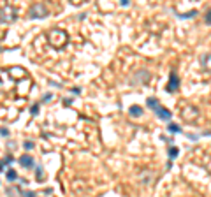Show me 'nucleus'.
<instances>
[{
  "label": "nucleus",
  "instance_id": "obj_1",
  "mask_svg": "<svg viewBox=\"0 0 211 197\" xmlns=\"http://www.w3.org/2000/svg\"><path fill=\"white\" fill-rule=\"evenodd\" d=\"M16 20V11H14V7H11V5H4L2 9H0V21L2 23H11V21Z\"/></svg>",
  "mask_w": 211,
  "mask_h": 197
},
{
  "label": "nucleus",
  "instance_id": "obj_2",
  "mask_svg": "<svg viewBox=\"0 0 211 197\" xmlns=\"http://www.w3.org/2000/svg\"><path fill=\"white\" fill-rule=\"evenodd\" d=\"M49 40H51V44H53V46L60 48V46H63V44L67 42V34L57 28V30H53V32L49 34Z\"/></svg>",
  "mask_w": 211,
  "mask_h": 197
},
{
  "label": "nucleus",
  "instance_id": "obj_3",
  "mask_svg": "<svg viewBox=\"0 0 211 197\" xmlns=\"http://www.w3.org/2000/svg\"><path fill=\"white\" fill-rule=\"evenodd\" d=\"M48 16V7L44 4H35L30 9V18H46Z\"/></svg>",
  "mask_w": 211,
  "mask_h": 197
},
{
  "label": "nucleus",
  "instance_id": "obj_4",
  "mask_svg": "<svg viewBox=\"0 0 211 197\" xmlns=\"http://www.w3.org/2000/svg\"><path fill=\"white\" fill-rule=\"evenodd\" d=\"M178 88H179V78L176 76V72H171V74H169V83H167V92L173 93Z\"/></svg>",
  "mask_w": 211,
  "mask_h": 197
},
{
  "label": "nucleus",
  "instance_id": "obj_5",
  "mask_svg": "<svg viewBox=\"0 0 211 197\" xmlns=\"http://www.w3.org/2000/svg\"><path fill=\"white\" fill-rule=\"evenodd\" d=\"M155 113H157V116H158L160 120H165V121H169V120L173 118L171 111H169V109H165V107H158Z\"/></svg>",
  "mask_w": 211,
  "mask_h": 197
},
{
  "label": "nucleus",
  "instance_id": "obj_6",
  "mask_svg": "<svg viewBox=\"0 0 211 197\" xmlns=\"http://www.w3.org/2000/svg\"><path fill=\"white\" fill-rule=\"evenodd\" d=\"M19 164H21V167H32L34 165V158L30 155H23V157H19Z\"/></svg>",
  "mask_w": 211,
  "mask_h": 197
},
{
  "label": "nucleus",
  "instance_id": "obj_7",
  "mask_svg": "<svg viewBox=\"0 0 211 197\" xmlns=\"http://www.w3.org/2000/svg\"><path fill=\"white\" fill-rule=\"evenodd\" d=\"M129 113H130L132 116H135V118H137V116H141V115H143V107H141V106H137V104H134V106H130V107H129Z\"/></svg>",
  "mask_w": 211,
  "mask_h": 197
},
{
  "label": "nucleus",
  "instance_id": "obj_8",
  "mask_svg": "<svg viewBox=\"0 0 211 197\" xmlns=\"http://www.w3.org/2000/svg\"><path fill=\"white\" fill-rule=\"evenodd\" d=\"M146 104H148V107H150V109H153V111H157V109L160 107V104H158V100H157V98H155V97H150V98H148V100H146Z\"/></svg>",
  "mask_w": 211,
  "mask_h": 197
},
{
  "label": "nucleus",
  "instance_id": "obj_9",
  "mask_svg": "<svg viewBox=\"0 0 211 197\" xmlns=\"http://www.w3.org/2000/svg\"><path fill=\"white\" fill-rule=\"evenodd\" d=\"M167 153H169V158H171V160H174V158H176L178 155H179V150H178L176 146H169Z\"/></svg>",
  "mask_w": 211,
  "mask_h": 197
},
{
  "label": "nucleus",
  "instance_id": "obj_10",
  "mask_svg": "<svg viewBox=\"0 0 211 197\" xmlns=\"http://www.w3.org/2000/svg\"><path fill=\"white\" fill-rule=\"evenodd\" d=\"M167 130H169L171 134H179V132H181V127H179L178 123H169V127H167Z\"/></svg>",
  "mask_w": 211,
  "mask_h": 197
},
{
  "label": "nucleus",
  "instance_id": "obj_11",
  "mask_svg": "<svg viewBox=\"0 0 211 197\" xmlns=\"http://www.w3.org/2000/svg\"><path fill=\"white\" fill-rule=\"evenodd\" d=\"M5 176H7V181H14V179L18 178V173H16L14 169H7V174H5Z\"/></svg>",
  "mask_w": 211,
  "mask_h": 197
},
{
  "label": "nucleus",
  "instance_id": "obj_12",
  "mask_svg": "<svg viewBox=\"0 0 211 197\" xmlns=\"http://www.w3.org/2000/svg\"><path fill=\"white\" fill-rule=\"evenodd\" d=\"M204 21H206L208 25H211V9L206 11V14H204Z\"/></svg>",
  "mask_w": 211,
  "mask_h": 197
},
{
  "label": "nucleus",
  "instance_id": "obj_13",
  "mask_svg": "<svg viewBox=\"0 0 211 197\" xmlns=\"http://www.w3.org/2000/svg\"><path fill=\"white\" fill-rule=\"evenodd\" d=\"M21 197H35V192H30V190H23Z\"/></svg>",
  "mask_w": 211,
  "mask_h": 197
},
{
  "label": "nucleus",
  "instance_id": "obj_14",
  "mask_svg": "<svg viewBox=\"0 0 211 197\" xmlns=\"http://www.w3.org/2000/svg\"><path fill=\"white\" fill-rule=\"evenodd\" d=\"M195 14H197V11H195V9H193V11H190V12H187V14H181V16H179V18H193V16H195Z\"/></svg>",
  "mask_w": 211,
  "mask_h": 197
},
{
  "label": "nucleus",
  "instance_id": "obj_15",
  "mask_svg": "<svg viewBox=\"0 0 211 197\" xmlns=\"http://www.w3.org/2000/svg\"><path fill=\"white\" fill-rule=\"evenodd\" d=\"M30 113H32V115H37L39 113V104H34V106L30 107Z\"/></svg>",
  "mask_w": 211,
  "mask_h": 197
},
{
  "label": "nucleus",
  "instance_id": "obj_16",
  "mask_svg": "<svg viewBox=\"0 0 211 197\" xmlns=\"http://www.w3.org/2000/svg\"><path fill=\"white\" fill-rule=\"evenodd\" d=\"M23 146H25L26 150H32V148H34V143H32V141H25V144H23Z\"/></svg>",
  "mask_w": 211,
  "mask_h": 197
},
{
  "label": "nucleus",
  "instance_id": "obj_17",
  "mask_svg": "<svg viewBox=\"0 0 211 197\" xmlns=\"http://www.w3.org/2000/svg\"><path fill=\"white\" fill-rule=\"evenodd\" d=\"M51 98H53V95H51V93H44V97H42V102H49Z\"/></svg>",
  "mask_w": 211,
  "mask_h": 197
},
{
  "label": "nucleus",
  "instance_id": "obj_18",
  "mask_svg": "<svg viewBox=\"0 0 211 197\" xmlns=\"http://www.w3.org/2000/svg\"><path fill=\"white\" fill-rule=\"evenodd\" d=\"M12 160H14V158L11 157V155H7V157L4 158V162H2V164H12Z\"/></svg>",
  "mask_w": 211,
  "mask_h": 197
},
{
  "label": "nucleus",
  "instance_id": "obj_19",
  "mask_svg": "<svg viewBox=\"0 0 211 197\" xmlns=\"http://www.w3.org/2000/svg\"><path fill=\"white\" fill-rule=\"evenodd\" d=\"M0 136H9V130L2 127V129H0Z\"/></svg>",
  "mask_w": 211,
  "mask_h": 197
},
{
  "label": "nucleus",
  "instance_id": "obj_20",
  "mask_svg": "<svg viewBox=\"0 0 211 197\" xmlns=\"http://www.w3.org/2000/svg\"><path fill=\"white\" fill-rule=\"evenodd\" d=\"M37 179L39 181L42 179V169H40V167H37Z\"/></svg>",
  "mask_w": 211,
  "mask_h": 197
},
{
  "label": "nucleus",
  "instance_id": "obj_21",
  "mask_svg": "<svg viewBox=\"0 0 211 197\" xmlns=\"http://www.w3.org/2000/svg\"><path fill=\"white\" fill-rule=\"evenodd\" d=\"M2 171H4V164L0 162V173H2Z\"/></svg>",
  "mask_w": 211,
  "mask_h": 197
},
{
  "label": "nucleus",
  "instance_id": "obj_22",
  "mask_svg": "<svg viewBox=\"0 0 211 197\" xmlns=\"http://www.w3.org/2000/svg\"><path fill=\"white\" fill-rule=\"evenodd\" d=\"M0 51H2V48H0Z\"/></svg>",
  "mask_w": 211,
  "mask_h": 197
}]
</instances>
